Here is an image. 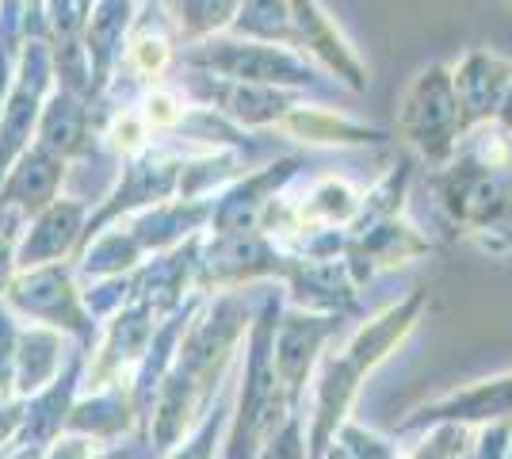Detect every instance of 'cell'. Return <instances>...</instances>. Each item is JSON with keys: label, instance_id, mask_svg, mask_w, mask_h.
I'll list each match as a JSON object with an SVG mask.
<instances>
[{"label": "cell", "instance_id": "9c48e42d", "mask_svg": "<svg viewBox=\"0 0 512 459\" xmlns=\"http://www.w3.org/2000/svg\"><path fill=\"white\" fill-rule=\"evenodd\" d=\"M222 104L230 115H237L241 123H249V127H264V123H276L287 115V96H279L272 88L264 85H234L226 96H222Z\"/></svg>", "mask_w": 512, "mask_h": 459}, {"label": "cell", "instance_id": "5b68a950", "mask_svg": "<svg viewBox=\"0 0 512 459\" xmlns=\"http://www.w3.org/2000/svg\"><path fill=\"white\" fill-rule=\"evenodd\" d=\"M291 20L299 27L302 43L318 54L329 69H337L352 88H363V66L356 62L352 46L344 43V35L337 31V23L329 20V12L318 0H291Z\"/></svg>", "mask_w": 512, "mask_h": 459}, {"label": "cell", "instance_id": "9a60e30c", "mask_svg": "<svg viewBox=\"0 0 512 459\" xmlns=\"http://www.w3.org/2000/svg\"><path fill=\"white\" fill-rule=\"evenodd\" d=\"M260 459H302V437H299V417L291 414L287 425L279 429L276 437H268V448Z\"/></svg>", "mask_w": 512, "mask_h": 459}, {"label": "cell", "instance_id": "52a82bcc", "mask_svg": "<svg viewBox=\"0 0 512 459\" xmlns=\"http://www.w3.org/2000/svg\"><path fill=\"white\" fill-rule=\"evenodd\" d=\"M501 414H512V375L486 379L474 391L451 394L440 406H425L421 417H413V425H421V421H482V417Z\"/></svg>", "mask_w": 512, "mask_h": 459}, {"label": "cell", "instance_id": "277c9868", "mask_svg": "<svg viewBox=\"0 0 512 459\" xmlns=\"http://www.w3.org/2000/svg\"><path fill=\"white\" fill-rule=\"evenodd\" d=\"M333 329V318H310V314H291L279 337H272V360H276L279 387L287 394V402L295 406L302 394V379L310 375L314 349L325 341V333Z\"/></svg>", "mask_w": 512, "mask_h": 459}, {"label": "cell", "instance_id": "2e32d148", "mask_svg": "<svg viewBox=\"0 0 512 459\" xmlns=\"http://www.w3.org/2000/svg\"><path fill=\"white\" fill-rule=\"evenodd\" d=\"M505 131H512V85H509V96H505V111H501V119H497Z\"/></svg>", "mask_w": 512, "mask_h": 459}, {"label": "cell", "instance_id": "5bb4252c", "mask_svg": "<svg viewBox=\"0 0 512 459\" xmlns=\"http://www.w3.org/2000/svg\"><path fill=\"white\" fill-rule=\"evenodd\" d=\"M111 146L123 153H134L146 146V138H150V127H146V119H142V111H123L115 123H111Z\"/></svg>", "mask_w": 512, "mask_h": 459}, {"label": "cell", "instance_id": "4fadbf2b", "mask_svg": "<svg viewBox=\"0 0 512 459\" xmlns=\"http://www.w3.org/2000/svg\"><path fill=\"white\" fill-rule=\"evenodd\" d=\"M142 119H146V127H153V131H165V127H176L184 119V104L172 92H165V88H153L150 96H146Z\"/></svg>", "mask_w": 512, "mask_h": 459}, {"label": "cell", "instance_id": "6da1fadb", "mask_svg": "<svg viewBox=\"0 0 512 459\" xmlns=\"http://www.w3.org/2000/svg\"><path fill=\"white\" fill-rule=\"evenodd\" d=\"M398 131L406 134L413 146H421V153L432 161H444L455 150L463 119H459V100H455L448 69L428 66L413 81V88L406 92V104H402Z\"/></svg>", "mask_w": 512, "mask_h": 459}, {"label": "cell", "instance_id": "30bf717a", "mask_svg": "<svg viewBox=\"0 0 512 459\" xmlns=\"http://www.w3.org/2000/svg\"><path fill=\"white\" fill-rule=\"evenodd\" d=\"M241 0H180V27L188 35H207L211 27L230 23Z\"/></svg>", "mask_w": 512, "mask_h": 459}, {"label": "cell", "instance_id": "7c38bea8", "mask_svg": "<svg viewBox=\"0 0 512 459\" xmlns=\"http://www.w3.org/2000/svg\"><path fill=\"white\" fill-rule=\"evenodd\" d=\"M169 58H172V46H169V39H161V35H138L127 50V62L138 69L142 77H161L165 66H169Z\"/></svg>", "mask_w": 512, "mask_h": 459}, {"label": "cell", "instance_id": "ba28073f", "mask_svg": "<svg viewBox=\"0 0 512 459\" xmlns=\"http://www.w3.org/2000/svg\"><path fill=\"white\" fill-rule=\"evenodd\" d=\"M279 123H283V131L302 134V142H321V146H363V142L383 138V131H375V127H360L344 115L318 108H291Z\"/></svg>", "mask_w": 512, "mask_h": 459}, {"label": "cell", "instance_id": "3957f363", "mask_svg": "<svg viewBox=\"0 0 512 459\" xmlns=\"http://www.w3.org/2000/svg\"><path fill=\"white\" fill-rule=\"evenodd\" d=\"M451 85H455V100H459V119H463V127L482 123V119H490L493 111H497V104H501L505 92H509L512 62L497 58V54H486V50L467 54V62L455 69Z\"/></svg>", "mask_w": 512, "mask_h": 459}, {"label": "cell", "instance_id": "7a4b0ae2", "mask_svg": "<svg viewBox=\"0 0 512 459\" xmlns=\"http://www.w3.org/2000/svg\"><path fill=\"white\" fill-rule=\"evenodd\" d=\"M192 62L211 66L226 77L249 81V85H276V81H310V69L299 66L291 54H283L276 46L256 43H218L199 50Z\"/></svg>", "mask_w": 512, "mask_h": 459}, {"label": "cell", "instance_id": "8992f818", "mask_svg": "<svg viewBox=\"0 0 512 459\" xmlns=\"http://www.w3.org/2000/svg\"><path fill=\"white\" fill-rule=\"evenodd\" d=\"M428 245L409 222H379L371 226L367 234L360 238V245H352V261H356V280H367L375 276L379 268H394V264H406L409 257H421L428 253Z\"/></svg>", "mask_w": 512, "mask_h": 459}, {"label": "cell", "instance_id": "8fae6325", "mask_svg": "<svg viewBox=\"0 0 512 459\" xmlns=\"http://www.w3.org/2000/svg\"><path fill=\"white\" fill-rule=\"evenodd\" d=\"M77 219H81V207H54L50 215H46V226L50 230H73L77 226ZM58 234H35V238L27 241V253H23V264H39L43 257H58Z\"/></svg>", "mask_w": 512, "mask_h": 459}]
</instances>
